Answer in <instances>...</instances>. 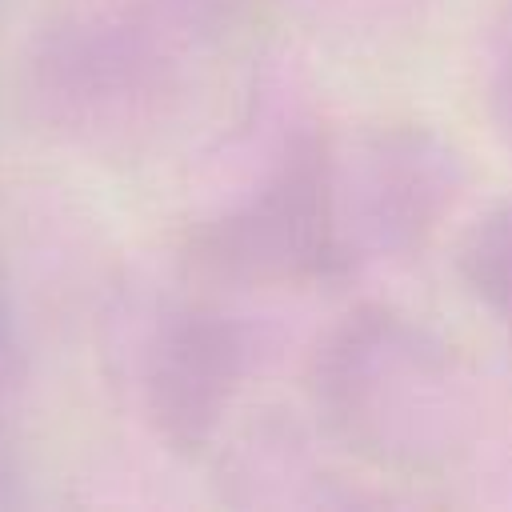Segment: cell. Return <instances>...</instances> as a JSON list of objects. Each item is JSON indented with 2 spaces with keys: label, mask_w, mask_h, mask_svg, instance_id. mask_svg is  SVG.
Masks as SVG:
<instances>
[{
  "label": "cell",
  "mask_w": 512,
  "mask_h": 512,
  "mask_svg": "<svg viewBox=\"0 0 512 512\" xmlns=\"http://www.w3.org/2000/svg\"><path fill=\"white\" fill-rule=\"evenodd\" d=\"M308 392L324 428L356 456L432 472L468 452L480 420L460 352L384 304L348 312L312 356Z\"/></svg>",
  "instance_id": "obj_1"
},
{
  "label": "cell",
  "mask_w": 512,
  "mask_h": 512,
  "mask_svg": "<svg viewBox=\"0 0 512 512\" xmlns=\"http://www.w3.org/2000/svg\"><path fill=\"white\" fill-rule=\"evenodd\" d=\"M456 276L512 352V200L492 204L456 248Z\"/></svg>",
  "instance_id": "obj_2"
},
{
  "label": "cell",
  "mask_w": 512,
  "mask_h": 512,
  "mask_svg": "<svg viewBox=\"0 0 512 512\" xmlns=\"http://www.w3.org/2000/svg\"><path fill=\"white\" fill-rule=\"evenodd\" d=\"M480 100L496 140L512 152V0L500 4L480 60Z\"/></svg>",
  "instance_id": "obj_3"
}]
</instances>
